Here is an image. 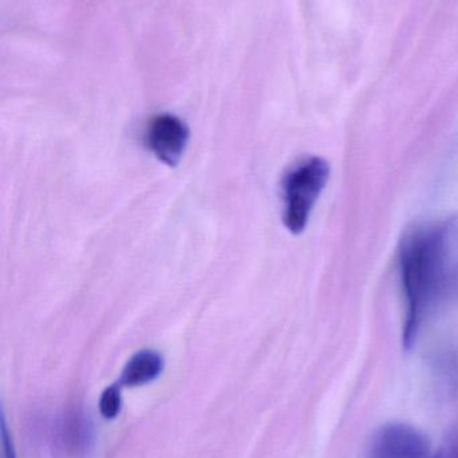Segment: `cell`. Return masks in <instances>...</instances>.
<instances>
[{
	"label": "cell",
	"mask_w": 458,
	"mask_h": 458,
	"mask_svg": "<svg viewBox=\"0 0 458 458\" xmlns=\"http://www.w3.org/2000/svg\"><path fill=\"white\" fill-rule=\"evenodd\" d=\"M330 179V164L322 157H309L293 166L282 182L284 225L298 234L308 225L315 204Z\"/></svg>",
	"instance_id": "7a4b0ae2"
},
{
	"label": "cell",
	"mask_w": 458,
	"mask_h": 458,
	"mask_svg": "<svg viewBox=\"0 0 458 458\" xmlns=\"http://www.w3.org/2000/svg\"><path fill=\"white\" fill-rule=\"evenodd\" d=\"M91 438L88 420L77 411L70 413L59 427V440L70 454H83L89 448Z\"/></svg>",
	"instance_id": "8992f818"
},
{
	"label": "cell",
	"mask_w": 458,
	"mask_h": 458,
	"mask_svg": "<svg viewBox=\"0 0 458 458\" xmlns=\"http://www.w3.org/2000/svg\"><path fill=\"white\" fill-rule=\"evenodd\" d=\"M400 268L406 298L402 344L410 350L428 317L458 303V219L428 223L406 232L401 242Z\"/></svg>",
	"instance_id": "6da1fadb"
},
{
	"label": "cell",
	"mask_w": 458,
	"mask_h": 458,
	"mask_svg": "<svg viewBox=\"0 0 458 458\" xmlns=\"http://www.w3.org/2000/svg\"><path fill=\"white\" fill-rule=\"evenodd\" d=\"M121 411L120 386L112 385L107 387L99 398V413L104 419L113 420Z\"/></svg>",
	"instance_id": "52a82bcc"
},
{
	"label": "cell",
	"mask_w": 458,
	"mask_h": 458,
	"mask_svg": "<svg viewBox=\"0 0 458 458\" xmlns=\"http://www.w3.org/2000/svg\"><path fill=\"white\" fill-rule=\"evenodd\" d=\"M424 433L406 424H389L371 440L368 458H436Z\"/></svg>",
	"instance_id": "3957f363"
},
{
	"label": "cell",
	"mask_w": 458,
	"mask_h": 458,
	"mask_svg": "<svg viewBox=\"0 0 458 458\" xmlns=\"http://www.w3.org/2000/svg\"><path fill=\"white\" fill-rule=\"evenodd\" d=\"M163 357L153 350H143L136 352L126 362L121 373L120 385L124 386H142L155 381L163 371Z\"/></svg>",
	"instance_id": "5b68a950"
},
{
	"label": "cell",
	"mask_w": 458,
	"mask_h": 458,
	"mask_svg": "<svg viewBox=\"0 0 458 458\" xmlns=\"http://www.w3.org/2000/svg\"><path fill=\"white\" fill-rule=\"evenodd\" d=\"M190 139L187 125L174 114H160L151 121L147 145L151 152L169 166H177Z\"/></svg>",
	"instance_id": "277c9868"
},
{
	"label": "cell",
	"mask_w": 458,
	"mask_h": 458,
	"mask_svg": "<svg viewBox=\"0 0 458 458\" xmlns=\"http://www.w3.org/2000/svg\"><path fill=\"white\" fill-rule=\"evenodd\" d=\"M436 458H458V428L451 433L445 443L436 452Z\"/></svg>",
	"instance_id": "ba28073f"
},
{
	"label": "cell",
	"mask_w": 458,
	"mask_h": 458,
	"mask_svg": "<svg viewBox=\"0 0 458 458\" xmlns=\"http://www.w3.org/2000/svg\"><path fill=\"white\" fill-rule=\"evenodd\" d=\"M0 435H2V458H16L13 437H11L10 432H8L4 414H2V428H0Z\"/></svg>",
	"instance_id": "9c48e42d"
}]
</instances>
